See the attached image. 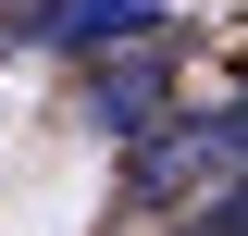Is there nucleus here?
<instances>
[{
  "label": "nucleus",
  "mask_w": 248,
  "mask_h": 236,
  "mask_svg": "<svg viewBox=\"0 0 248 236\" xmlns=\"http://www.w3.org/2000/svg\"><path fill=\"white\" fill-rule=\"evenodd\" d=\"M211 186H236V137H223V112H174L137 137V162H124V199L137 211H199Z\"/></svg>",
  "instance_id": "nucleus-1"
},
{
  "label": "nucleus",
  "mask_w": 248,
  "mask_h": 236,
  "mask_svg": "<svg viewBox=\"0 0 248 236\" xmlns=\"http://www.w3.org/2000/svg\"><path fill=\"white\" fill-rule=\"evenodd\" d=\"M0 37L13 50H137L161 37V0H13Z\"/></svg>",
  "instance_id": "nucleus-2"
},
{
  "label": "nucleus",
  "mask_w": 248,
  "mask_h": 236,
  "mask_svg": "<svg viewBox=\"0 0 248 236\" xmlns=\"http://www.w3.org/2000/svg\"><path fill=\"white\" fill-rule=\"evenodd\" d=\"M87 124H112V137L174 124V62H161V37H137V50H99V62H87Z\"/></svg>",
  "instance_id": "nucleus-3"
},
{
  "label": "nucleus",
  "mask_w": 248,
  "mask_h": 236,
  "mask_svg": "<svg viewBox=\"0 0 248 236\" xmlns=\"http://www.w3.org/2000/svg\"><path fill=\"white\" fill-rule=\"evenodd\" d=\"M186 224H199V236H248V174H236V186H211Z\"/></svg>",
  "instance_id": "nucleus-4"
},
{
  "label": "nucleus",
  "mask_w": 248,
  "mask_h": 236,
  "mask_svg": "<svg viewBox=\"0 0 248 236\" xmlns=\"http://www.w3.org/2000/svg\"><path fill=\"white\" fill-rule=\"evenodd\" d=\"M223 137H236V174H248V87H236V112H223Z\"/></svg>",
  "instance_id": "nucleus-5"
}]
</instances>
